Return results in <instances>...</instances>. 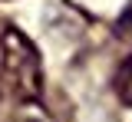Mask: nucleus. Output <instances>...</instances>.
<instances>
[{"label":"nucleus","instance_id":"obj_2","mask_svg":"<svg viewBox=\"0 0 132 122\" xmlns=\"http://www.w3.org/2000/svg\"><path fill=\"white\" fill-rule=\"evenodd\" d=\"M13 122H56L40 102H16V119Z\"/></svg>","mask_w":132,"mask_h":122},{"label":"nucleus","instance_id":"obj_3","mask_svg":"<svg viewBox=\"0 0 132 122\" xmlns=\"http://www.w3.org/2000/svg\"><path fill=\"white\" fill-rule=\"evenodd\" d=\"M116 89H119V96H122V102L132 106V59L119 69V76H116Z\"/></svg>","mask_w":132,"mask_h":122},{"label":"nucleus","instance_id":"obj_4","mask_svg":"<svg viewBox=\"0 0 132 122\" xmlns=\"http://www.w3.org/2000/svg\"><path fill=\"white\" fill-rule=\"evenodd\" d=\"M116 30H119L122 36H132V0L126 3V10L119 13V23H116Z\"/></svg>","mask_w":132,"mask_h":122},{"label":"nucleus","instance_id":"obj_1","mask_svg":"<svg viewBox=\"0 0 132 122\" xmlns=\"http://www.w3.org/2000/svg\"><path fill=\"white\" fill-rule=\"evenodd\" d=\"M0 73L16 102H40L43 96V59L33 40L16 27H7L0 36Z\"/></svg>","mask_w":132,"mask_h":122}]
</instances>
